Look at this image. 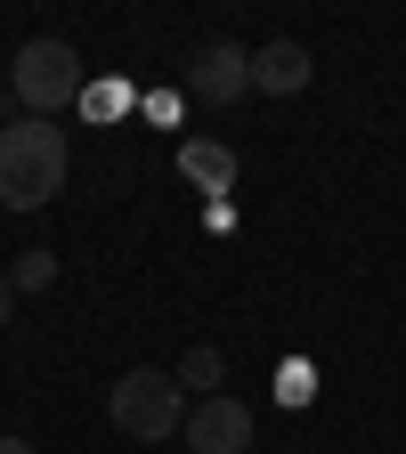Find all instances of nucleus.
I'll return each instance as SVG.
<instances>
[{
    "label": "nucleus",
    "mask_w": 406,
    "mask_h": 454,
    "mask_svg": "<svg viewBox=\"0 0 406 454\" xmlns=\"http://www.w3.org/2000/svg\"><path fill=\"white\" fill-rule=\"evenodd\" d=\"M66 170H74V146H66V130L57 122H9L0 130V203L9 211H41V203H57L66 195Z\"/></svg>",
    "instance_id": "obj_1"
},
{
    "label": "nucleus",
    "mask_w": 406,
    "mask_h": 454,
    "mask_svg": "<svg viewBox=\"0 0 406 454\" xmlns=\"http://www.w3.org/2000/svg\"><path fill=\"white\" fill-rule=\"evenodd\" d=\"M106 414H114V430H123V438L155 446V438H179V430H187V389H179V373L139 365V373H123V381L106 389Z\"/></svg>",
    "instance_id": "obj_2"
},
{
    "label": "nucleus",
    "mask_w": 406,
    "mask_h": 454,
    "mask_svg": "<svg viewBox=\"0 0 406 454\" xmlns=\"http://www.w3.org/2000/svg\"><path fill=\"white\" fill-rule=\"evenodd\" d=\"M9 98L33 114V122H49L57 106H74L82 98V57H74V41H57V33L25 41L17 66H9Z\"/></svg>",
    "instance_id": "obj_3"
},
{
    "label": "nucleus",
    "mask_w": 406,
    "mask_h": 454,
    "mask_svg": "<svg viewBox=\"0 0 406 454\" xmlns=\"http://www.w3.org/2000/svg\"><path fill=\"white\" fill-rule=\"evenodd\" d=\"M187 454H252V406H244V397H195V406H187Z\"/></svg>",
    "instance_id": "obj_4"
},
{
    "label": "nucleus",
    "mask_w": 406,
    "mask_h": 454,
    "mask_svg": "<svg viewBox=\"0 0 406 454\" xmlns=\"http://www.w3.org/2000/svg\"><path fill=\"white\" fill-rule=\"evenodd\" d=\"M187 90L195 98H211V106H236L244 90H252V49H236V41H211L195 66H187Z\"/></svg>",
    "instance_id": "obj_5"
},
{
    "label": "nucleus",
    "mask_w": 406,
    "mask_h": 454,
    "mask_svg": "<svg viewBox=\"0 0 406 454\" xmlns=\"http://www.w3.org/2000/svg\"><path fill=\"white\" fill-rule=\"evenodd\" d=\"M309 74H317V57H309L301 41H268V49H252V90H260V98H301Z\"/></svg>",
    "instance_id": "obj_6"
},
{
    "label": "nucleus",
    "mask_w": 406,
    "mask_h": 454,
    "mask_svg": "<svg viewBox=\"0 0 406 454\" xmlns=\"http://www.w3.org/2000/svg\"><path fill=\"white\" fill-rule=\"evenodd\" d=\"M179 170H187L203 195H227V187H236V154L211 146V138H187V146H179Z\"/></svg>",
    "instance_id": "obj_7"
},
{
    "label": "nucleus",
    "mask_w": 406,
    "mask_h": 454,
    "mask_svg": "<svg viewBox=\"0 0 406 454\" xmlns=\"http://www.w3.org/2000/svg\"><path fill=\"white\" fill-rule=\"evenodd\" d=\"M219 381H227V357L211 349V340L179 357V389H195V397H219Z\"/></svg>",
    "instance_id": "obj_8"
},
{
    "label": "nucleus",
    "mask_w": 406,
    "mask_h": 454,
    "mask_svg": "<svg viewBox=\"0 0 406 454\" xmlns=\"http://www.w3.org/2000/svg\"><path fill=\"white\" fill-rule=\"evenodd\" d=\"M9 284H17V293H49V284H57V252H25Z\"/></svg>",
    "instance_id": "obj_9"
},
{
    "label": "nucleus",
    "mask_w": 406,
    "mask_h": 454,
    "mask_svg": "<svg viewBox=\"0 0 406 454\" xmlns=\"http://www.w3.org/2000/svg\"><path fill=\"white\" fill-rule=\"evenodd\" d=\"M9 317H17V284L0 276V325H9Z\"/></svg>",
    "instance_id": "obj_10"
},
{
    "label": "nucleus",
    "mask_w": 406,
    "mask_h": 454,
    "mask_svg": "<svg viewBox=\"0 0 406 454\" xmlns=\"http://www.w3.org/2000/svg\"><path fill=\"white\" fill-rule=\"evenodd\" d=\"M0 454H41V446L33 438H0Z\"/></svg>",
    "instance_id": "obj_11"
}]
</instances>
